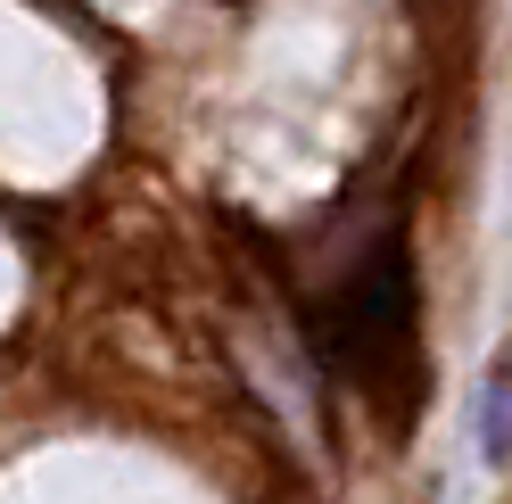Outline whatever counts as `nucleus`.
Listing matches in <instances>:
<instances>
[{"mask_svg": "<svg viewBox=\"0 0 512 504\" xmlns=\"http://www.w3.org/2000/svg\"><path fill=\"white\" fill-rule=\"evenodd\" d=\"M323 356L347 389H356L380 422L422 414V331H413V257L397 240H380L372 257L339 273L323 306Z\"/></svg>", "mask_w": 512, "mask_h": 504, "instance_id": "1", "label": "nucleus"}, {"mask_svg": "<svg viewBox=\"0 0 512 504\" xmlns=\"http://www.w3.org/2000/svg\"><path fill=\"white\" fill-rule=\"evenodd\" d=\"M471 438H479V455L496 471L512 463V339L488 356V372H479V389H471Z\"/></svg>", "mask_w": 512, "mask_h": 504, "instance_id": "2", "label": "nucleus"}]
</instances>
